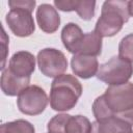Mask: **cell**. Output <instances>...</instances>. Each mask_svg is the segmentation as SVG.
I'll list each match as a JSON object with an SVG mask.
<instances>
[{
  "instance_id": "e0dca14e",
  "label": "cell",
  "mask_w": 133,
  "mask_h": 133,
  "mask_svg": "<svg viewBox=\"0 0 133 133\" xmlns=\"http://www.w3.org/2000/svg\"><path fill=\"white\" fill-rule=\"evenodd\" d=\"M96 1H79L75 0L74 10L78 14V16L85 21H89L95 16Z\"/></svg>"
},
{
  "instance_id": "5b68a950",
  "label": "cell",
  "mask_w": 133,
  "mask_h": 133,
  "mask_svg": "<svg viewBox=\"0 0 133 133\" xmlns=\"http://www.w3.org/2000/svg\"><path fill=\"white\" fill-rule=\"evenodd\" d=\"M47 130L48 133H90L91 123L83 115L59 113L48 122Z\"/></svg>"
},
{
  "instance_id": "5bb4252c",
  "label": "cell",
  "mask_w": 133,
  "mask_h": 133,
  "mask_svg": "<svg viewBox=\"0 0 133 133\" xmlns=\"http://www.w3.org/2000/svg\"><path fill=\"white\" fill-rule=\"evenodd\" d=\"M90 133H133V128L126 121L110 117L91 123Z\"/></svg>"
},
{
  "instance_id": "7c38bea8",
  "label": "cell",
  "mask_w": 133,
  "mask_h": 133,
  "mask_svg": "<svg viewBox=\"0 0 133 133\" xmlns=\"http://www.w3.org/2000/svg\"><path fill=\"white\" fill-rule=\"evenodd\" d=\"M30 78H19L9 72L8 69H4L1 74L0 85L4 95L9 97L19 96L25 88L29 86Z\"/></svg>"
},
{
  "instance_id": "ba28073f",
  "label": "cell",
  "mask_w": 133,
  "mask_h": 133,
  "mask_svg": "<svg viewBox=\"0 0 133 133\" xmlns=\"http://www.w3.org/2000/svg\"><path fill=\"white\" fill-rule=\"evenodd\" d=\"M32 8L12 7L6 15V23L11 32L19 37L31 35L35 30V24L31 12Z\"/></svg>"
},
{
  "instance_id": "6da1fadb",
  "label": "cell",
  "mask_w": 133,
  "mask_h": 133,
  "mask_svg": "<svg viewBox=\"0 0 133 133\" xmlns=\"http://www.w3.org/2000/svg\"><path fill=\"white\" fill-rule=\"evenodd\" d=\"M96 121L116 117L133 126V83L108 86L92 103Z\"/></svg>"
},
{
  "instance_id": "44dd1931",
  "label": "cell",
  "mask_w": 133,
  "mask_h": 133,
  "mask_svg": "<svg viewBox=\"0 0 133 133\" xmlns=\"http://www.w3.org/2000/svg\"><path fill=\"white\" fill-rule=\"evenodd\" d=\"M36 2L34 0H9L8 5L10 8L12 7H28V8H34Z\"/></svg>"
},
{
  "instance_id": "8fae6325",
  "label": "cell",
  "mask_w": 133,
  "mask_h": 133,
  "mask_svg": "<svg viewBox=\"0 0 133 133\" xmlns=\"http://www.w3.org/2000/svg\"><path fill=\"white\" fill-rule=\"evenodd\" d=\"M71 66L76 76L82 79H89L97 75L100 65L96 56L75 54L72 57Z\"/></svg>"
},
{
  "instance_id": "52a82bcc",
  "label": "cell",
  "mask_w": 133,
  "mask_h": 133,
  "mask_svg": "<svg viewBox=\"0 0 133 133\" xmlns=\"http://www.w3.org/2000/svg\"><path fill=\"white\" fill-rule=\"evenodd\" d=\"M39 71L49 78H57L68 69V60L65 55L55 48H45L37 53L36 56Z\"/></svg>"
},
{
  "instance_id": "30bf717a",
  "label": "cell",
  "mask_w": 133,
  "mask_h": 133,
  "mask_svg": "<svg viewBox=\"0 0 133 133\" xmlns=\"http://www.w3.org/2000/svg\"><path fill=\"white\" fill-rule=\"evenodd\" d=\"M38 27L46 33H54L60 25V16L51 4L43 3L36 9Z\"/></svg>"
},
{
  "instance_id": "2e32d148",
  "label": "cell",
  "mask_w": 133,
  "mask_h": 133,
  "mask_svg": "<svg viewBox=\"0 0 133 133\" xmlns=\"http://www.w3.org/2000/svg\"><path fill=\"white\" fill-rule=\"evenodd\" d=\"M0 133H35L33 125L25 119H17L1 125Z\"/></svg>"
},
{
  "instance_id": "277c9868",
  "label": "cell",
  "mask_w": 133,
  "mask_h": 133,
  "mask_svg": "<svg viewBox=\"0 0 133 133\" xmlns=\"http://www.w3.org/2000/svg\"><path fill=\"white\" fill-rule=\"evenodd\" d=\"M133 75V65L129 61L114 56L99 66L97 78L109 86L121 85L129 82Z\"/></svg>"
},
{
  "instance_id": "d6986e66",
  "label": "cell",
  "mask_w": 133,
  "mask_h": 133,
  "mask_svg": "<svg viewBox=\"0 0 133 133\" xmlns=\"http://www.w3.org/2000/svg\"><path fill=\"white\" fill-rule=\"evenodd\" d=\"M8 36L6 35L5 33V30L4 28L2 27V36H1V46H2V64H1V70L3 71L4 70V66H5V62H6V55H7V52H8Z\"/></svg>"
},
{
  "instance_id": "9c48e42d",
  "label": "cell",
  "mask_w": 133,
  "mask_h": 133,
  "mask_svg": "<svg viewBox=\"0 0 133 133\" xmlns=\"http://www.w3.org/2000/svg\"><path fill=\"white\" fill-rule=\"evenodd\" d=\"M7 69L19 78H30L35 70V57L28 51L16 52L9 59Z\"/></svg>"
},
{
  "instance_id": "3957f363",
  "label": "cell",
  "mask_w": 133,
  "mask_h": 133,
  "mask_svg": "<svg viewBox=\"0 0 133 133\" xmlns=\"http://www.w3.org/2000/svg\"><path fill=\"white\" fill-rule=\"evenodd\" d=\"M128 1L108 0L102 5L101 16L98 19L95 30L101 37H110L121 31L129 20Z\"/></svg>"
},
{
  "instance_id": "9a60e30c",
  "label": "cell",
  "mask_w": 133,
  "mask_h": 133,
  "mask_svg": "<svg viewBox=\"0 0 133 133\" xmlns=\"http://www.w3.org/2000/svg\"><path fill=\"white\" fill-rule=\"evenodd\" d=\"M101 51H102V37L96 31L84 33V38L78 54L98 56L101 54Z\"/></svg>"
},
{
  "instance_id": "4fadbf2b",
  "label": "cell",
  "mask_w": 133,
  "mask_h": 133,
  "mask_svg": "<svg viewBox=\"0 0 133 133\" xmlns=\"http://www.w3.org/2000/svg\"><path fill=\"white\" fill-rule=\"evenodd\" d=\"M84 38V33L82 29L76 23H68L61 30V42L64 48L70 52L78 54L81 44Z\"/></svg>"
},
{
  "instance_id": "ac0fdd59",
  "label": "cell",
  "mask_w": 133,
  "mask_h": 133,
  "mask_svg": "<svg viewBox=\"0 0 133 133\" xmlns=\"http://www.w3.org/2000/svg\"><path fill=\"white\" fill-rule=\"evenodd\" d=\"M118 56L130 63L133 62V33L122 38L118 45Z\"/></svg>"
},
{
  "instance_id": "8992f818",
  "label": "cell",
  "mask_w": 133,
  "mask_h": 133,
  "mask_svg": "<svg viewBox=\"0 0 133 133\" xmlns=\"http://www.w3.org/2000/svg\"><path fill=\"white\" fill-rule=\"evenodd\" d=\"M48 96L38 85H29L17 99L19 110L27 115H38L48 105Z\"/></svg>"
},
{
  "instance_id": "7a4b0ae2",
  "label": "cell",
  "mask_w": 133,
  "mask_h": 133,
  "mask_svg": "<svg viewBox=\"0 0 133 133\" xmlns=\"http://www.w3.org/2000/svg\"><path fill=\"white\" fill-rule=\"evenodd\" d=\"M82 95V85L71 74L54 78L50 90V106L55 111H68L75 107Z\"/></svg>"
},
{
  "instance_id": "7402d4cb",
  "label": "cell",
  "mask_w": 133,
  "mask_h": 133,
  "mask_svg": "<svg viewBox=\"0 0 133 133\" xmlns=\"http://www.w3.org/2000/svg\"><path fill=\"white\" fill-rule=\"evenodd\" d=\"M128 10H129V15L133 17V1H128Z\"/></svg>"
},
{
  "instance_id": "ffe728a7",
  "label": "cell",
  "mask_w": 133,
  "mask_h": 133,
  "mask_svg": "<svg viewBox=\"0 0 133 133\" xmlns=\"http://www.w3.org/2000/svg\"><path fill=\"white\" fill-rule=\"evenodd\" d=\"M54 5L61 11H74L75 0H55Z\"/></svg>"
}]
</instances>
